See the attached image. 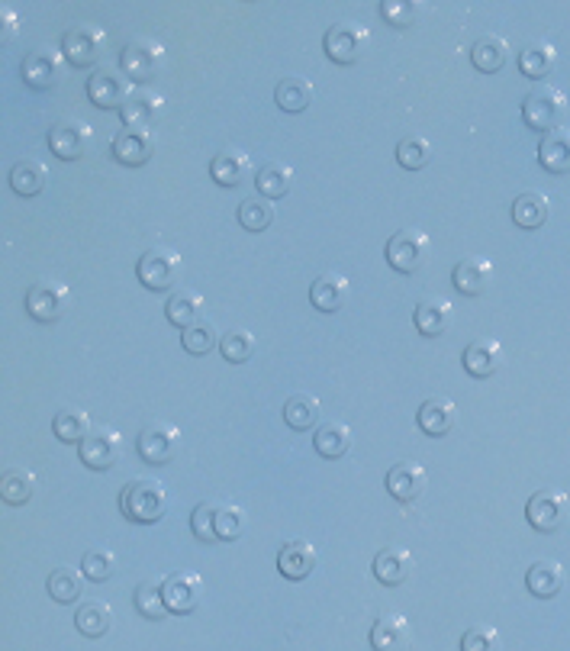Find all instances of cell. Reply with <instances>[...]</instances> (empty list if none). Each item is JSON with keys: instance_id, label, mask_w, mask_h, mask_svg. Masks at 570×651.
I'll list each match as a JSON object with an SVG mask.
<instances>
[{"instance_id": "cell-1", "label": "cell", "mask_w": 570, "mask_h": 651, "mask_svg": "<svg viewBox=\"0 0 570 651\" xmlns=\"http://www.w3.org/2000/svg\"><path fill=\"white\" fill-rule=\"evenodd\" d=\"M120 510L129 523H158L168 513V490L152 477L129 481L120 494Z\"/></svg>"}, {"instance_id": "cell-2", "label": "cell", "mask_w": 570, "mask_h": 651, "mask_svg": "<svg viewBox=\"0 0 570 651\" xmlns=\"http://www.w3.org/2000/svg\"><path fill=\"white\" fill-rule=\"evenodd\" d=\"M120 68L133 84H145L162 75L165 68V46L155 36H136L129 39L120 52Z\"/></svg>"}, {"instance_id": "cell-3", "label": "cell", "mask_w": 570, "mask_h": 651, "mask_svg": "<svg viewBox=\"0 0 570 651\" xmlns=\"http://www.w3.org/2000/svg\"><path fill=\"white\" fill-rule=\"evenodd\" d=\"M567 94L561 88H535L529 97L522 100V120L529 123L538 133H554V129H561L564 117H567Z\"/></svg>"}, {"instance_id": "cell-4", "label": "cell", "mask_w": 570, "mask_h": 651, "mask_svg": "<svg viewBox=\"0 0 570 651\" xmlns=\"http://www.w3.org/2000/svg\"><path fill=\"white\" fill-rule=\"evenodd\" d=\"M371 46V30L358 20H339L332 23L323 36V49L335 65H355Z\"/></svg>"}, {"instance_id": "cell-5", "label": "cell", "mask_w": 570, "mask_h": 651, "mask_svg": "<svg viewBox=\"0 0 570 651\" xmlns=\"http://www.w3.org/2000/svg\"><path fill=\"white\" fill-rule=\"evenodd\" d=\"M429 252H432L429 236L422 233L419 226H403L387 239L384 255H387L390 268H397L400 274H416L422 265L429 262Z\"/></svg>"}, {"instance_id": "cell-6", "label": "cell", "mask_w": 570, "mask_h": 651, "mask_svg": "<svg viewBox=\"0 0 570 651\" xmlns=\"http://www.w3.org/2000/svg\"><path fill=\"white\" fill-rule=\"evenodd\" d=\"M181 271H184L181 255L168 249V245H152L149 252H142L139 265H136L139 281L142 287H149V291H171V287L181 281Z\"/></svg>"}, {"instance_id": "cell-7", "label": "cell", "mask_w": 570, "mask_h": 651, "mask_svg": "<svg viewBox=\"0 0 570 651\" xmlns=\"http://www.w3.org/2000/svg\"><path fill=\"white\" fill-rule=\"evenodd\" d=\"M62 52L68 65L75 68H91L104 59L107 52V33L100 30L97 23H75L68 26L65 36H62Z\"/></svg>"}, {"instance_id": "cell-8", "label": "cell", "mask_w": 570, "mask_h": 651, "mask_svg": "<svg viewBox=\"0 0 570 651\" xmlns=\"http://www.w3.org/2000/svg\"><path fill=\"white\" fill-rule=\"evenodd\" d=\"M68 307H71V291H68V284L58 278H39L26 291V313L39 323L62 320Z\"/></svg>"}, {"instance_id": "cell-9", "label": "cell", "mask_w": 570, "mask_h": 651, "mask_svg": "<svg viewBox=\"0 0 570 651\" xmlns=\"http://www.w3.org/2000/svg\"><path fill=\"white\" fill-rule=\"evenodd\" d=\"M65 52L55 46H36L26 52V59L20 62V75L33 91L55 88L65 78Z\"/></svg>"}, {"instance_id": "cell-10", "label": "cell", "mask_w": 570, "mask_h": 651, "mask_svg": "<svg viewBox=\"0 0 570 651\" xmlns=\"http://www.w3.org/2000/svg\"><path fill=\"white\" fill-rule=\"evenodd\" d=\"M133 81L126 78L123 68H94V75L87 78V97H91V104L100 107V110H123V104L133 94Z\"/></svg>"}, {"instance_id": "cell-11", "label": "cell", "mask_w": 570, "mask_h": 651, "mask_svg": "<svg viewBox=\"0 0 570 651\" xmlns=\"http://www.w3.org/2000/svg\"><path fill=\"white\" fill-rule=\"evenodd\" d=\"M570 516V497L558 487H545L535 490L525 503V519L538 529V532H558Z\"/></svg>"}, {"instance_id": "cell-12", "label": "cell", "mask_w": 570, "mask_h": 651, "mask_svg": "<svg viewBox=\"0 0 570 651\" xmlns=\"http://www.w3.org/2000/svg\"><path fill=\"white\" fill-rule=\"evenodd\" d=\"M181 429L174 423H149L136 439V448L142 461L149 465H168V461L181 452Z\"/></svg>"}, {"instance_id": "cell-13", "label": "cell", "mask_w": 570, "mask_h": 651, "mask_svg": "<svg viewBox=\"0 0 570 651\" xmlns=\"http://www.w3.org/2000/svg\"><path fill=\"white\" fill-rule=\"evenodd\" d=\"M91 136H94L91 123H84L78 117H65L49 129V149L62 162H75L91 146Z\"/></svg>"}, {"instance_id": "cell-14", "label": "cell", "mask_w": 570, "mask_h": 651, "mask_svg": "<svg viewBox=\"0 0 570 651\" xmlns=\"http://www.w3.org/2000/svg\"><path fill=\"white\" fill-rule=\"evenodd\" d=\"M120 458H123V436L113 426H97L81 442V461L91 471H110Z\"/></svg>"}, {"instance_id": "cell-15", "label": "cell", "mask_w": 570, "mask_h": 651, "mask_svg": "<svg viewBox=\"0 0 570 651\" xmlns=\"http://www.w3.org/2000/svg\"><path fill=\"white\" fill-rule=\"evenodd\" d=\"M496 281V268L487 255H467L451 271V284L464 297H484Z\"/></svg>"}, {"instance_id": "cell-16", "label": "cell", "mask_w": 570, "mask_h": 651, "mask_svg": "<svg viewBox=\"0 0 570 651\" xmlns=\"http://www.w3.org/2000/svg\"><path fill=\"white\" fill-rule=\"evenodd\" d=\"M162 587H165L168 610L178 613V616L194 613L197 606L203 603V581H200L197 571H174V574L165 577Z\"/></svg>"}, {"instance_id": "cell-17", "label": "cell", "mask_w": 570, "mask_h": 651, "mask_svg": "<svg viewBox=\"0 0 570 651\" xmlns=\"http://www.w3.org/2000/svg\"><path fill=\"white\" fill-rule=\"evenodd\" d=\"M429 487V471L419 465V461H397L390 471H387V490L393 500L400 503H413L426 494Z\"/></svg>"}, {"instance_id": "cell-18", "label": "cell", "mask_w": 570, "mask_h": 651, "mask_svg": "<svg viewBox=\"0 0 570 651\" xmlns=\"http://www.w3.org/2000/svg\"><path fill=\"white\" fill-rule=\"evenodd\" d=\"M152 155H155V133H152V129L123 126L120 133H116V139H113V158L120 165L139 168V165L149 162Z\"/></svg>"}, {"instance_id": "cell-19", "label": "cell", "mask_w": 570, "mask_h": 651, "mask_svg": "<svg viewBox=\"0 0 570 651\" xmlns=\"http://www.w3.org/2000/svg\"><path fill=\"white\" fill-rule=\"evenodd\" d=\"M316 561H319V552L313 542L290 539L281 545V552H277V571L290 577V581H303V577H310L316 571Z\"/></svg>"}, {"instance_id": "cell-20", "label": "cell", "mask_w": 570, "mask_h": 651, "mask_svg": "<svg viewBox=\"0 0 570 651\" xmlns=\"http://www.w3.org/2000/svg\"><path fill=\"white\" fill-rule=\"evenodd\" d=\"M162 107H165V97L158 94L155 88H136L123 104L120 120H123V126H133V129H152V123H155L158 113H162Z\"/></svg>"}, {"instance_id": "cell-21", "label": "cell", "mask_w": 570, "mask_h": 651, "mask_svg": "<svg viewBox=\"0 0 570 651\" xmlns=\"http://www.w3.org/2000/svg\"><path fill=\"white\" fill-rule=\"evenodd\" d=\"M413 574V555L403 545H387L374 555V577L384 587H400Z\"/></svg>"}, {"instance_id": "cell-22", "label": "cell", "mask_w": 570, "mask_h": 651, "mask_svg": "<svg viewBox=\"0 0 570 651\" xmlns=\"http://www.w3.org/2000/svg\"><path fill=\"white\" fill-rule=\"evenodd\" d=\"M210 175L219 187H239L248 175H252V158L239 146H226L213 155Z\"/></svg>"}, {"instance_id": "cell-23", "label": "cell", "mask_w": 570, "mask_h": 651, "mask_svg": "<svg viewBox=\"0 0 570 651\" xmlns=\"http://www.w3.org/2000/svg\"><path fill=\"white\" fill-rule=\"evenodd\" d=\"M348 294H352V284H348L345 274L339 271H323L319 278L310 284V303L323 313H335L348 303Z\"/></svg>"}, {"instance_id": "cell-24", "label": "cell", "mask_w": 570, "mask_h": 651, "mask_svg": "<svg viewBox=\"0 0 570 651\" xmlns=\"http://www.w3.org/2000/svg\"><path fill=\"white\" fill-rule=\"evenodd\" d=\"M416 423H419L422 432H426V436L442 439V436H448L451 429H455V423H458V407H455V403H451L448 397H429V400L419 407Z\"/></svg>"}, {"instance_id": "cell-25", "label": "cell", "mask_w": 570, "mask_h": 651, "mask_svg": "<svg viewBox=\"0 0 570 651\" xmlns=\"http://www.w3.org/2000/svg\"><path fill=\"white\" fill-rule=\"evenodd\" d=\"M409 622L400 613H380L371 626L374 651H409Z\"/></svg>"}, {"instance_id": "cell-26", "label": "cell", "mask_w": 570, "mask_h": 651, "mask_svg": "<svg viewBox=\"0 0 570 651\" xmlns=\"http://www.w3.org/2000/svg\"><path fill=\"white\" fill-rule=\"evenodd\" d=\"M451 320H455V307H451V300H445V297H426V300H419V307L413 310L416 329L429 339L448 332Z\"/></svg>"}, {"instance_id": "cell-27", "label": "cell", "mask_w": 570, "mask_h": 651, "mask_svg": "<svg viewBox=\"0 0 570 651\" xmlns=\"http://www.w3.org/2000/svg\"><path fill=\"white\" fill-rule=\"evenodd\" d=\"M461 361L471 378H490V374H496L503 365V345L496 339H474L464 349Z\"/></svg>"}, {"instance_id": "cell-28", "label": "cell", "mask_w": 570, "mask_h": 651, "mask_svg": "<svg viewBox=\"0 0 570 651\" xmlns=\"http://www.w3.org/2000/svg\"><path fill=\"white\" fill-rule=\"evenodd\" d=\"M564 581H567V574L561 568V561H554V558L535 561L529 568V574H525V587H529L538 600L558 597V593L564 590Z\"/></svg>"}, {"instance_id": "cell-29", "label": "cell", "mask_w": 570, "mask_h": 651, "mask_svg": "<svg viewBox=\"0 0 570 651\" xmlns=\"http://www.w3.org/2000/svg\"><path fill=\"white\" fill-rule=\"evenodd\" d=\"M113 606L107 600H100V597H91V600H84L78 606V613H75V626L81 635H87V639H100V635H107L113 629Z\"/></svg>"}, {"instance_id": "cell-30", "label": "cell", "mask_w": 570, "mask_h": 651, "mask_svg": "<svg viewBox=\"0 0 570 651\" xmlns=\"http://www.w3.org/2000/svg\"><path fill=\"white\" fill-rule=\"evenodd\" d=\"M538 162L551 175H567L570 171V129L561 126L554 133H545L542 146H538Z\"/></svg>"}, {"instance_id": "cell-31", "label": "cell", "mask_w": 570, "mask_h": 651, "mask_svg": "<svg viewBox=\"0 0 570 651\" xmlns=\"http://www.w3.org/2000/svg\"><path fill=\"white\" fill-rule=\"evenodd\" d=\"M551 216V200L542 191H522L513 200V223L522 229H542Z\"/></svg>"}, {"instance_id": "cell-32", "label": "cell", "mask_w": 570, "mask_h": 651, "mask_svg": "<svg viewBox=\"0 0 570 651\" xmlns=\"http://www.w3.org/2000/svg\"><path fill=\"white\" fill-rule=\"evenodd\" d=\"M313 97H316L313 81L303 78V75H287V78L274 88L277 107L287 110V113H303L306 107L313 104Z\"/></svg>"}, {"instance_id": "cell-33", "label": "cell", "mask_w": 570, "mask_h": 651, "mask_svg": "<svg viewBox=\"0 0 570 651\" xmlns=\"http://www.w3.org/2000/svg\"><path fill=\"white\" fill-rule=\"evenodd\" d=\"M49 184V168L39 162V158H23L10 168V187L20 197H36L46 191Z\"/></svg>"}, {"instance_id": "cell-34", "label": "cell", "mask_w": 570, "mask_h": 651, "mask_svg": "<svg viewBox=\"0 0 570 651\" xmlns=\"http://www.w3.org/2000/svg\"><path fill=\"white\" fill-rule=\"evenodd\" d=\"M509 62V42L503 36H480L471 46V65L484 75H496Z\"/></svg>"}, {"instance_id": "cell-35", "label": "cell", "mask_w": 570, "mask_h": 651, "mask_svg": "<svg viewBox=\"0 0 570 651\" xmlns=\"http://www.w3.org/2000/svg\"><path fill=\"white\" fill-rule=\"evenodd\" d=\"M84 581V571L75 568V564H58L49 574V597L55 603H78L84 593Z\"/></svg>"}, {"instance_id": "cell-36", "label": "cell", "mask_w": 570, "mask_h": 651, "mask_svg": "<svg viewBox=\"0 0 570 651\" xmlns=\"http://www.w3.org/2000/svg\"><path fill=\"white\" fill-rule=\"evenodd\" d=\"M165 316L174 323V326H194L203 320V297L197 291H190V287H181V291H174L165 303Z\"/></svg>"}, {"instance_id": "cell-37", "label": "cell", "mask_w": 570, "mask_h": 651, "mask_svg": "<svg viewBox=\"0 0 570 651\" xmlns=\"http://www.w3.org/2000/svg\"><path fill=\"white\" fill-rule=\"evenodd\" d=\"M554 65H558V49L551 46V42L538 39V42H529V46L522 49L519 55V71L525 78H548Z\"/></svg>"}, {"instance_id": "cell-38", "label": "cell", "mask_w": 570, "mask_h": 651, "mask_svg": "<svg viewBox=\"0 0 570 651\" xmlns=\"http://www.w3.org/2000/svg\"><path fill=\"white\" fill-rule=\"evenodd\" d=\"M36 494V474L29 471V468H4V474H0V497H4V503L10 506H23L29 503Z\"/></svg>"}, {"instance_id": "cell-39", "label": "cell", "mask_w": 570, "mask_h": 651, "mask_svg": "<svg viewBox=\"0 0 570 651\" xmlns=\"http://www.w3.org/2000/svg\"><path fill=\"white\" fill-rule=\"evenodd\" d=\"M313 448L329 461L345 458L348 452H352V429H348L345 423H323L313 436Z\"/></svg>"}, {"instance_id": "cell-40", "label": "cell", "mask_w": 570, "mask_h": 651, "mask_svg": "<svg viewBox=\"0 0 570 651\" xmlns=\"http://www.w3.org/2000/svg\"><path fill=\"white\" fill-rule=\"evenodd\" d=\"M290 184H294V168L284 162H265L255 171V187L261 191V197H268V200L290 194Z\"/></svg>"}, {"instance_id": "cell-41", "label": "cell", "mask_w": 570, "mask_h": 651, "mask_svg": "<svg viewBox=\"0 0 570 651\" xmlns=\"http://www.w3.org/2000/svg\"><path fill=\"white\" fill-rule=\"evenodd\" d=\"M52 429L62 442H78V445L94 432L91 416H87V410H81V407H62V410H58L55 419H52Z\"/></svg>"}, {"instance_id": "cell-42", "label": "cell", "mask_w": 570, "mask_h": 651, "mask_svg": "<svg viewBox=\"0 0 570 651\" xmlns=\"http://www.w3.org/2000/svg\"><path fill=\"white\" fill-rule=\"evenodd\" d=\"M274 216H277L274 204H271L268 197H261V194L245 197L242 204H239V223L248 229V233H265V229L274 223Z\"/></svg>"}, {"instance_id": "cell-43", "label": "cell", "mask_w": 570, "mask_h": 651, "mask_svg": "<svg viewBox=\"0 0 570 651\" xmlns=\"http://www.w3.org/2000/svg\"><path fill=\"white\" fill-rule=\"evenodd\" d=\"M319 413H323V407H319V400L313 394H290L284 403V419L300 432L313 429L319 423Z\"/></svg>"}, {"instance_id": "cell-44", "label": "cell", "mask_w": 570, "mask_h": 651, "mask_svg": "<svg viewBox=\"0 0 570 651\" xmlns=\"http://www.w3.org/2000/svg\"><path fill=\"white\" fill-rule=\"evenodd\" d=\"M181 345L190 355H210L213 349L223 345V336H219V329L213 326V320H200V323L187 326L181 332Z\"/></svg>"}, {"instance_id": "cell-45", "label": "cell", "mask_w": 570, "mask_h": 651, "mask_svg": "<svg viewBox=\"0 0 570 651\" xmlns=\"http://www.w3.org/2000/svg\"><path fill=\"white\" fill-rule=\"evenodd\" d=\"M133 603H136V610H139L145 619H165V616L171 613L168 603H165V587H162V581H142V584L136 587Z\"/></svg>"}, {"instance_id": "cell-46", "label": "cell", "mask_w": 570, "mask_h": 651, "mask_svg": "<svg viewBox=\"0 0 570 651\" xmlns=\"http://www.w3.org/2000/svg\"><path fill=\"white\" fill-rule=\"evenodd\" d=\"M255 349H258V339L252 329H232L223 336V345H219V352H223V358L232 361V365L248 361L255 355Z\"/></svg>"}, {"instance_id": "cell-47", "label": "cell", "mask_w": 570, "mask_h": 651, "mask_svg": "<svg viewBox=\"0 0 570 651\" xmlns=\"http://www.w3.org/2000/svg\"><path fill=\"white\" fill-rule=\"evenodd\" d=\"M432 158V142L426 136H403L400 146H397V162L406 171H419L426 168Z\"/></svg>"}, {"instance_id": "cell-48", "label": "cell", "mask_w": 570, "mask_h": 651, "mask_svg": "<svg viewBox=\"0 0 570 651\" xmlns=\"http://www.w3.org/2000/svg\"><path fill=\"white\" fill-rule=\"evenodd\" d=\"M248 526V516L239 503H219V513H216V535L223 542H236L239 535Z\"/></svg>"}, {"instance_id": "cell-49", "label": "cell", "mask_w": 570, "mask_h": 651, "mask_svg": "<svg viewBox=\"0 0 570 651\" xmlns=\"http://www.w3.org/2000/svg\"><path fill=\"white\" fill-rule=\"evenodd\" d=\"M419 13L422 4H416V0H380V17H384V23L397 26V30L413 26L419 20Z\"/></svg>"}, {"instance_id": "cell-50", "label": "cell", "mask_w": 570, "mask_h": 651, "mask_svg": "<svg viewBox=\"0 0 570 651\" xmlns=\"http://www.w3.org/2000/svg\"><path fill=\"white\" fill-rule=\"evenodd\" d=\"M81 571H84L87 581L104 584V581H110L113 571H116V558H113V552H107V548H94V552L84 555Z\"/></svg>"}, {"instance_id": "cell-51", "label": "cell", "mask_w": 570, "mask_h": 651, "mask_svg": "<svg viewBox=\"0 0 570 651\" xmlns=\"http://www.w3.org/2000/svg\"><path fill=\"white\" fill-rule=\"evenodd\" d=\"M216 513H219V503H213V500L197 503L194 513H190V529H194V535L200 542L219 539V535H216Z\"/></svg>"}, {"instance_id": "cell-52", "label": "cell", "mask_w": 570, "mask_h": 651, "mask_svg": "<svg viewBox=\"0 0 570 651\" xmlns=\"http://www.w3.org/2000/svg\"><path fill=\"white\" fill-rule=\"evenodd\" d=\"M503 642H500V632L493 626H474L464 632L461 639V651H500Z\"/></svg>"}, {"instance_id": "cell-53", "label": "cell", "mask_w": 570, "mask_h": 651, "mask_svg": "<svg viewBox=\"0 0 570 651\" xmlns=\"http://www.w3.org/2000/svg\"><path fill=\"white\" fill-rule=\"evenodd\" d=\"M17 33H20L17 10L4 4V7H0V39H4V42H13V39H17Z\"/></svg>"}]
</instances>
